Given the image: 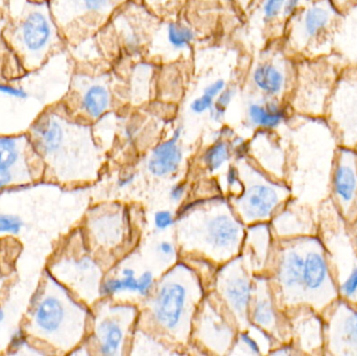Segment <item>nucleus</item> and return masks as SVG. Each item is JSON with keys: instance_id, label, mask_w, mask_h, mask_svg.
<instances>
[{"instance_id": "f257e3e1", "label": "nucleus", "mask_w": 357, "mask_h": 356, "mask_svg": "<svg viewBox=\"0 0 357 356\" xmlns=\"http://www.w3.org/2000/svg\"><path fill=\"white\" fill-rule=\"evenodd\" d=\"M26 133L43 163L45 183L75 187L96 179L100 154L93 127L70 116L59 100L42 109Z\"/></svg>"}, {"instance_id": "f03ea898", "label": "nucleus", "mask_w": 357, "mask_h": 356, "mask_svg": "<svg viewBox=\"0 0 357 356\" xmlns=\"http://www.w3.org/2000/svg\"><path fill=\"white\" fill-rule=\"evenodd\" d=\"M86 307L44 270L21 323L26 345L44 355H67L79 348L89 323Z\"/></svg>"}, {"instance_id": "7ed1b4c3", "label": "nucleus", "mask_w": 357, "mask_h": 356, "mask_svg": "<svg viewBox=\"0 0 357 356\" xmlns=\"http://www.w3.org/2000/svg\"><path fill=\"white\" fill-rule=\"evenodd\" d=\"M2 33L29 75L68 52L50 1L10 0Z\"/></svg>"}, {"instance_id": "20e7f679", "label": "nucleus", "mask_w": 357, "mask_h": 356, "mask_svg": "<svg viewBox=\"0 0 357 356\" xmlns=\"http://www.w3.org/2000/svg\"><path fill=\"white\" fill-rule=\"evenodd\" d=\"M69 56L68 86L58 100L73 118L94 125L110 114L116 104L112 72L107 64L85 62Z\"/></svg>"}, {"instance_id": "39448f33", "label": "nucleus", "mask_w": 357, "mask_h": 356, "mask_svg": "<svg viewBox=\"0 0 357 356\" xmlns=\"http://www.w3.org/2000/svg\"><path fill=\"white\" fill-rule=\"evenodd\" d=\"M342 10L333 0H305L285 20L280 39L295 59L331 54Z\"/></svg>"}, {"instance_id": "423d86ee", "label": "nucleus", "mask_w": 357, "mask_h": 356, "mask_svg": "<svg viewBox=\"0 0 357 356\" xmlns=\"http://www.w3.org/2000/svg\"><path fill=\"white\" fill-rule=\"evenodd\" d=\"M296 60L295 82L287 100L294 114L326 117L343 65L333 54Z\"/></svg>"}, {"instance_id": "0eeeda50", "label": "nucleus", "mask_w": 357, "mask_h": 356, "mask_svg": "<svg viewBox=\"0 0 357 356\" xmlns=\"http://www.w3.org/2000/svg\"><path fill=\"white\" fill-rule=\"evenodd\" d=\"M128 0H50L54 20L69 49H75L110 22Z\"/></svg>"}, {"instance_id": "6e6552de", "label": "nucleus", "mask_w": 357, "mask_h": 356, "mask_svg": "<svg viewBox=\"0 0 357 356\" xmlns=\"http://www.w3.org/2000/svg\"><path fill=\"white\" fill-rule=\"evenodd\" d=\"M83 244L84 238L79 240V248H75L73 235H69L50 255L45 270L88 307L96 298L94 292L100 294L102 282L98 281V268L91 257L84 252Z\"/></svg>"}, {"instance_id": "1a4fd4ad", "label": "nucleus", "mask_w": 357, "mask_h": 356, "mask_svg": "<svg viewBox=\"0 0 357 356\" xmlns=\"http://www.w3.org/2000/svg\"><path fill=\"white\" fill-rule=\"evenodd\" d=\"M197 293L195 284L184 281L178 274H169L159 284L151 303V315L156 327L176 340L186 339Z\"/></svg>"}, {"instance_id": "9d476101", "label": "nucleus", "mask_w": 357, "mask_h": 356, "mask_svg": "<svg viewBox=\"0 0 357 356\" xmlns=\"http://www.w3.org/2000/svg\"><path fill=\"white\" fill-rule=\"evenodd\" d=\"M296 61L280 38L271 39L250 68L249 85L255 95L289 100L295 82Z\"/></svg>"}, {"instance_id": "9b49d317", "label": "nucleus", "mask_w": 357, "mask_h": 356, "mask_svg": "<svg viewBox=\"0 0 357 356\" xmlns=\"http://www.w3.org/2000/svg\"><path fill=\"white\" fill-rule=\"evenodd\" d=\"M44 167L26 132L0 135V192L43 182Z\"/></svg>"}, {"instance_id": "f8f14e48", "label": "nucleus", "mask_w": 357, "mask_h": 356, "mask_svg": "<svg viewBox=\"0 0 357 356\" xmlns=\"http://www.w3.org/2000/svg\"><path fill=\"white\" fill-rule=\"evenodd\" d=\"M161 17L146 8L140 0H128L108 23L119 50L131 60L146 58L149 45Z\"/></svg>"}, {"instance_id": "ddd939ff", "label": "nucleus", "mask_w": 357, "mask_h": 356, "mask_svg": "<svg viewBox=\"0 0 357 356\" xmlns=\"http://www.w3.org/2000/svg\"><path fill=\"white\" fill-rule=\"evenodd\" d=\"M339 298L325 248L316 235H310L304 261L303 305L322 314Z\"/></svg>"}, {"instance_id": "4468645a", "label": "nucleus", "mask_w": 357, "mask_h": 356, "mask_svg": "<svg viewBox=\"0 0 357 356\" xmlns=\"http://www.w3.org/2000/svg\"><path fill=\"white\" fill-rule=\"evenodd\" d=\"M326 119L341 146L357 148V69L344 68L329 100Z\"/></svg>"}, {"instance_id": "2eb2a0df", "label": "nucleus", "mask_w": 357, "mask_h": 356, "mask_svg": "<svg viewBox=\"0 0 357 356\" xmlns=\"http://www.w3.org/2000/svg\"><path fill=\"white\" fill-rule=\"evenodd\" d=\"M250 183L241 190L235 204L243 221L258 223L271 219L289 199V188L266 179L260 171L252 173Z\"/></svg>"}, {"instance_id": "dca6fc26", "label": "nucleus", "mask_w": 357, "mask_h": 356, "mask_svg": "<svg viewBox=\"0 0 357 356\" xmlns=\"http://www.w3.org/2000/svg\"><path fill=\"white\" fill-rule=\"evenodd\" d=\"M308 236L289 238L279 252L275 279L281 302L289 309L304 307L303 271Z\"/></svg>"}, {"instance_id": "f3484780", "label": "nucleus", "mask_w": 357, "mask_h": 356, "mask_svg": "<svg viewBox=\"0 0 357 356\" xmlns=\"http://www.w3.org/2000/svg\"><path fill=\"white\" fill-rule=\"evenodd\" d=\"M195 26L186 19L167 16L159 21L151 39L146 58L158 63L186 60L197 41Z\"/></svg>"}, {"instance_id": "a211bd4d", "label": "nucleus", "mask_w": 357, "mask_h": 356, "mask_svg": "<svg viewBox=\"0 0 357 356\" xmlns=\"http://www.w3.org/2000/svg\"><path fill=\"white\" fill-rule=\"evenodd\" d=\"M325 348L335 355H357V307L337 299L326 311Z\"/></svg>"}, {"instance_id": "6ab92c4d", "label": "nucleus", "mask_w": 357, "mask_h": 356, "mask_svg": "<svg viewBox=\"0 0 357 356\" xmlns=\"http://www.w3.org/2000/svg\"><path fill=\"white\" fill-rule=\"evenodd\" d=\"M131 315V307L121 305L110 307L102 315H96L92 342L100 355L116 356L123 353Z\"/></svg>"}, {"instance_id": "aec40b11", "label": "nucleus", "mask_w": 357, "mask_h": 356, "mask_svg": "<svg viewBox=\"0 0 357 356\" xmlns=\"http://www.w3.org/2000/svg\"><path fill=\"white\" fill-rule=\"evenodd\" d=\"M333 192L342 215L350 223L357 215V150L341 146L335 159Z\"/></svg>"}, {"instance_id": "412c9836", "label": "nucleus", "mask_w": 357, "mask_h": 356, "mask_svg": "<svg viewBox=\"0 0 357 356\" xmlns=\"http://www.w3.org/2000/svg\"><path fill=\"white\" fill-rule=\"evenodd\" d=\"M201 235L204 246L210 255L225 259L235 252L243 238V228L236 217L228 212H216L203 221Z\"/></svg>"}, {"instance_id": "4be33fe9", "label": "nucleus", "mask_w": 357, "mask_h": 356, "mask_svg": "<svg viewBox=\"0 0 357 356\" xmlns=\"http://www.w3.org/2000/svg\"><path fill=\"white\" fill-rule=\"evenodd\" d=\"M248 125L257 131H275L291 121L294 112L287 100L254 95L245 106Z\"/></svg>"}, {"instance_id": "5701e85b", "label": "nucleus", "mask_w": 357, "mask_h": 356, "mask_svg": "<svg viewBox=\"0 0 357 356\" xmlns=\"http://www.w3.org/2000/svg\"><path fill=\"white\" fill-rule=\"evenodd\" d=\"M231 271L220 276V296L237 319L245 320L253 300L254 284L241 269L233 267Z\"/></svg>"}, {"instance_id": "b1692460", "label": "nucleus", "mask_w": 357, "mask_h": 356, "mask_svg": "<svg viewBox=\"0 0 357 356\" xmlns=\"http://www.w3.org/2000/svg\"><path fill=\"white\" fill-rule=\"evenodd\" d=\"M331 54L344 68L357 69V2L342 10L333 35Z\"/></svg>"}, {"instance_id": "393cba45", "label": "nucleus", "mask_w": 357, "mask_h": 356, "mask_svg": "<svg viewBox=\"0 0 357 356\" xmlns=\"http://www.w3.org/2000/svg\"><path fill=\"white\" fill-rule=\"evenodd\" d=\"M158 63L148 58L135 61L128 73L126 98L135 106L146 104L156 98V77Z\"/></svg>"}, {"instance_id": "a878e982", "label": "nucleus", "mask_w": 357, "mask_h": 356, "mask_svg": "<svg viewBox=\"0 0 357 356\" xmlns=\"http://www.w3.org/2000/svg\"><path fill=\"white\" fill-rule=\"evenodd\" d=\"M182 136L183 127L177 125L169 139L155 146L148 162L149 171L153 176L167 177L177 173L184 158L182 148L178 144Z\"/></svg>"}, {"instance_id": "bb28decb", "label": "nucleus", "mask_w": 357, "mask_h": 356, "mask_svg": "<svg viewBox=\"0 0 357 356\" xmlns=\"http://www.w3.org/2000/svg\"><path fill=\"white\" fill-rule=\"evenodd\" d=\"M298 317L294 321V332L298 347L307 353L325 348V321L321 314L307 307L297 309Z\"/></svg>"}, {"instance_id": "cd10ccee", "label": "nucleus", "mask_w": 357, "mask_h": 356, "mask_svg": "<svg viewBox=\"0 0 357 356\" xmlns=\"http://www.w3.org/2000/svg\"><path fill=\"white\" fill-rule=\"evenodd\" d=\"M121 226L123 222L117 213H90L86 221L88 238L102 247H112L119 242L123 234Z\"/></svg>"}, {"instance_id": "c85d7f7f", "label": "nucleus", "mask_w": 357, "mask_h": 356, "mask_svg": "<svg viewBox=\"0 0 357 356\" xmlns=\"http://www.w3.org/2000/svg\"><path fill=\"white\" fill-rule=\"evenodd\" d=\"M274 131H259V138H256L255 148L250 146V150H255L260 163L266 165V169L274 175L283 173L285 158L284 153L279 142L272 138Z\"/></svg>"}, {"instance_id": "c756f323", "label": "nucleus", "mask_w": 357, "mask_h": 356, "mask_svg": "<svg viewBox=\"0 0 357 356\" xmlns=\"http://www.w3.org/2000/svg\"><path fill=\"white\" fill-rule=\"evenodd\" d=\"M249 315L253 323L264 332H273L278 326V314L268 291L264 290L255 298L253 296Z\"/></svg>"}, {"instance_id": "7c9ffc66", "label": "nucleus", "mask_w": 357, "mask_h": 356, "mask_svg": "<svg viewBox=\"0 0 357 356\" xmlns=\"http://www.w3.org/2000/svg\"><path fill=\"white\" fill-rule=\"evenodd\" d=\"M4 21L6 18L0 20V86L10 85L29 75L4 39Z\"/></svg>"}, {"instance_id": "2f4dec72", "label": "nucleus", "mask_w": 357, "mask_h": 356, "mask_svg": "<svg viewBox=\"0 0 357 356\" xmlns=\"http://www.w3.org/2000/svg\"><path fill=\"white\" fill-rule=\"evenodd\" d=\"M204 319L207 323L202 325L203 338L205 342L214 349H227L230 347L233 332L228 322L222 316L218 315L212 309L211 313L206 314Z\"/></svg>"}, {"instance_id": "473e14b6", "label": "nucleus", "mask_w": 357, "mask_h": 356, "mask_svg": "<svg viewBox=\"0 0 357 356\" xmlns=\"http://www.w3.org/2000/svg\"><path fill=\"white\" fill-rule=\"evenodd\" d=\"M228 86V82L224 77H218L213 81L206 84L205 87L202 89L199 94L190 100L188 105V110L191 114L201 116L208 114L214 100L218 98V94Z\"/></svg>"}, {"instance_id": "72a5a7b5", "label": "nucleus", "mask_w": 357, "mask_h": 356, "mask_svg": "<svg viewBox=\"0 0 357 356\" xmlns=\"http://www.w3.org/2000/svg\"><path fill=\"white\" fill-rule=\"evenodd\" d=\"M287 2V0H258L256 15L261 26L264 29L280 26L283 31Z\"/></svg>"}, {"instance_id": "f704fd0d", "label": "nucleus", "mask_w": 357, "mask_h": 356, "mask_svg": "<svg viewBox=\"0 0 357 356\" xmlns=\"http://www.w3.org/2000/svg\"><path fill=\"white\" fill-rule=\"evenodd\" d=\"M231 142L226 137H220L204 152L203 163L209 173L222 169L231 157Z\"/></svg>"}, {"instance_id": "c9c22d12", "label": "nucleus", "mask_w": 357, "mask_h": 356, "mask_svg": "<svg viewBox=\"0 0 357 356\" xmlns=\"http://www.w3.org/2000/svg\"><path fill=\"white\" fill-rule=\"evenodd\" d=\"M237 94H238V89H237L236 86L229 85L228 84V86L218 94V98H215L213 105H212L211 109L208 112L210 121L215 123H222Z\"/></svg>"}, {"instance_id": "e433bc0d", "label": "nucleus", "mask_w": 357, "mask_h": 356, "mask_svg": "<svg viewBox=\"0 0 357 356\" xmlns=\"http://www.w3.org/2000/svg\"><path fill=\"white\" fill-rule=\"evenodd\" d=\"M155 14L162 17L173 16L182 8L186 0H140Z\"/></svg>"}, {"instance_id": "4c0bfd02", "label": "nucleus", "mask_w": 357, "mask_h": 356, "mask_svg": "<svg viewBox=\"0 0 357 356\" xmlns=\"http://www.w3.org/2000/svg\"><path fill=\"white\" fill-rule=\"evenodd\" d=\"M23 227V222L16 215H0V234H18Z\"/></svg>"}, {"instance_id": "58836bf2", "label": "nucleus", "mask_w": 357, "mask_h": 356, "mask_svg": "<svg viewBox=\"0 0 357 356\" xmlns=\"http://www.w3.org/2000/svg\"><path fill=\"white\" fill-rule=\"evenodd\" d=\"M155 286V276L151 271H146L138 277V296L149 298L153 294Z\"/></svg>"}, {"instance_id": "ea45409f", "label": "nucleus", "mask_w": 357, "mask_h": 356, "mask_svg": "<svg viewBox=\"0 0 357 356\" xmlns=\"http://www.w3.org/2000/svg\"><path fill=\"white\" fill-rule=\"evenodd\" d=\"M176 224V217L169 210L157 211L154 215V225L159 231H165Z\"/></svg>"}, {"instance_id": "a19ab883", "label": "nucleus", "mask_w": 357, "mask_h": 356, "mask_svg": "<svg viewBox=\"0 0 357 356\" xmlns=\"http://www.w3.org/2000/svg\"><path fill=\"white\" fill-rule=\"evenodd\" d=\"M339 290L340 297H343L346 300H350L352 297L356 296L357 293V267L350 273Z\"/></svg>"}, {"instance_id": "79ce46f5", "label": "nucleus", "mask_w": 357, "mask_h": 356, "mask_svg": "<svg viewBox=\"0 0 357 356\" xmlns=\"http://www.w3.org/2000/svg\"><path fill=\"white\" fill-rule=\"evenodd\" d=\"M121 279H123V292L129 294H137L138 277H136V272L131 268H126L121 271Z\"/></svg>"}, {"instance_id": "37998d69", "label": "nucleus", "mask_w": 357, "mask_h": 356, "mask_svg": "<svg viewBox=\"0 0 357 356\" xmlns=\"http://www.w3.org/2000/svg\"><path fill=\"white\" fill-rule=\"evenodd\" d=\"M239 341L241 344L252 353V355H261V348L257 341L250 334V332H243L239 334Z\"/></svg>"}, {"instance_id": "c03bdc74", "label": "nucleus", "mask_w": 357, "mask_h": 356, "mask_svg": "<svg viewBox=\"0 0 357 356\" xmlns=\"http://www.w3.org/2000/svg\"><path fill=\"white\" fill-rule=\"evenodd\" d=\"M226 181L227 185H228V187L231 188V189L238 186V187L243 190V183H241V173H239L237 167H233V165L229 167L228 171H227Z\"/></svg>"}, {"instance_id": "a18cd8bd", "label": "nucleus", "mask_w": 357, "mask_h": 356, "mask_svg": "<svg viewBox=\"0 0 357 356\" xmlns=\"http://www.w3.org/2000/svg\"><path fill=\"white\" fill-rule=\"evenodd\" d=\"M157 251H158L159 255L162 256L163 258L171 259L175 257L176 248L171 242L167 240H163V242H159L157 246Z\"/></svg>"}, {"instance_id": "49530a36", "label": "nucleus", "mask_w": 357, "mask_h": 356, "mask_svg": "<svg viewBox=\"0 0 357 356\" xmlns=\"http://www.w3.org/2000/svg\"><path fill=\"white\" fill-rule=\"evenodd\" d=\"M186 194V185L184 183H178L169 190V199L173 202L178 203L183 200Z\"/></svg>"}, {"instance_id": "de8ad7c7", "label": "nucleus", "mask_w": 357, "mask_h": 356, "mask_svg": "<svg viewBox=\"0 0 357 356\" xmlns=\"http://www.w3.org/2000/svg\"><path fill=\"white\" fill-rule=\"evenodd\" d=\"M305 0H287V6L284 10V22L291 15L297 10V8L301 6Z\"/></svg>"}, {"instance_id": "09e8293b", "label": "nucleus", "mask_w": 357, "mask_h": 356, "mask_svg": "<svg viewBox=\"0 0 357 356\" xmlns=\"http://www.w3.org/2000/svg\"><path fill=\"white\" fill-rule=\"evenodd\" d=\"M134 182H135V175L134 173H128V175L119 178V181H117V186L119 188H127L131 186Z\"/></svg>"}, {"instance_id": "8fccbe9b", "label": "nucleus", "mask_w": 357, "mask_h": 356, "mask_svg": "<svg viewBox=\"0 0 357 356\" xmlns=\"http://www.w3.org/2000/svg\"><path fill=\"white\" fill-rule=\"evenodd\" d=\"M234 1L243 12L247 13L255 6L258 0H234Z\"/></svg>"}, {"instance_id": "3c124183", "label": "nucleus", "mask_w": 357, "mask_h": 356, "mask_svg": "<svg viewBox=\"0 0 357 356\" xmlns=\"http://www.w3.org/2000/svg\"><path fill=\"white\" fill-rule=\"evenodd\" d=\"M333 1L335 2V6L340 10H343L348 8V6H351V4L356 3L357 0H333Z\"/></svg>"}, {"instance_id": "603ef678", "label": "nucleus", "mask_w": 357, "mask_h": 356, "mask_svg": "<svg viewBox=\"0 0 357 356\" xmlns=\"http://www.w3.org/2000/svg\"><path fill=\"white\" fill-rule=\"evenodd\" d=\"M10 0H0V20L6 18Z\"/></svg>"}, {"instance_id": "864d4df0", "label": "nucleus", "mask_w": 357, "mask_h": 356, "mask_svg": "<svg viewBox=\"0 0 357 356\" xmlns=\"http://www.w3.org/2000/svg\"><path fill=\"white\" fill-rule=\"evenodd\" d=\"M3 318H4L3 311H2L1 309H0V324H1L2 320H3Z\"/></svg>"}, {"instance_id": "5fc2aeb1", "label": "nucleus", "mask_w": 357, "mask_h": 356, "mask_svg": "<svg viewBox=\"0 0 357 356\" xmlns=\"http://www.w3.org/2000/svg\"><path fill=\"white\" fill-rule=\"evenodd\" d=\"M33 1H50V0H33Z\"/></svg>"}, {"instance_id": "6e6d98bb", "label": "nucleus", "mask_w": 357, "mask_h": 356, "mask_svg": "<svg viewBox=\"0 0 357 356\" xmlns=\"http://www.w3.org/2000/svg\"><path fill=\"white\" fill-rule=\"evenodd\" d=\"M356 150H357V148H356Z\"/></svg>"}]
</instances>
